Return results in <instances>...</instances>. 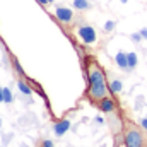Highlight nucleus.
Here are the masks:
<instances>
[{"mask_svg":"<svg viewBox=\"0 0 147 147\" xmlns=\"http://www.w3.org/2000/svg\"><path fill=\"white\" fill-rule=\"evenodd\" d=\"M17 87H19V91H21L24 96H31V94H33V89H31L29 84H28L26 80H22V79L17 80Z\"/></svg>","mask_w":147,"mask_h":147,"instance_id":"9d476101","label":"nucleus"},{"mask_svg":"<svg viewBox=\"0 0 147 147\" xmlns=\"http://www.w3.org/2000/svg\"><path fill=\"white\" fill-rule=\"evenodd\" d=\"M108 86H110V92L111 94H120L121 89H123V82H121L120 79H113Z\"/></svg>","mask_w":147,"mask_h":147,"instance_id":"6e6552de","label":"nucleus"},{"mask_svg":"<svg viewBox=\"0 0 147 147\" xmlns=\"http://www.w3.org/2000/svg\"><path fill=\"white\" fill-rule=\"evenodd\" d=\"M0 127H2V120H0Z\"/></svg>","mask_w":147,"mask_h":147,"instance_id":"5701e85b","label":"nucleus"},{"mask_svg":"<svg viewBox=\"0 0 147 147\" xmlns=\"http://www.w3.org/2000/svg\"><path fill=\"white\" fill-rule=\"evenodd\" d=\"M96 123H101V125H103V123H105V118H103V116H96Z\"/></svg>","mask_w":147,"mask_h":147,"instance_id":"aec40b11","label":"nucleus"},{"mask_svg":"<svg viewBox=\"0 0 147 147\" xmlns=\"http://www.w3.org/2000/svg\"><path fill=\"white\" fill-rule=\"evenodd\" d=\"M77 36H79V39L82 43H86V45H94L98 41V34H96L94 28L89 26V24H80L77 28Z\"/></svg>","mask_w":147,"mask_h":147,"instance_id":"7ed1b4c3","label":"nucleus"},{"mask_svg":"<svg viewBox=\"0 0 147 147\" xmlns=\"http://www.w3.org/2000/svg\"><path fill=\"white\" fill-rule=\"evenodd\" d=\"M69 128H70V120L63 118V120H60V121H57V123H55L53 132H55V135H57V137H63V135L69 132Z\"/></svg>","mask_w":147,"mask_h":147,"instance_id":"423d86ee","label":"nucleus"},{"mask_svg":"<svg viewBox=\"0 0 147 147\" xmlns=\"http://www.w3.org/2000/svg\"><path fill=\"white\" fill-rule=\"evenodd\" d=\"M123 146L125 147H147L146 130L140 125L127 121L123 127Z\"/></svg>","mask_w":147,"mask_h":147,"instance_id":"f03ea898","label":"nucleus"},{"mask_svg":"<svg viewBox=\"0 0 147 147\" xmlns=\"http://www.w3.org/2000/svg\"><path fill=\"white\" fill-rule=\"evenodd\" d=\"M41 147H53V142L46 139V140H43V144H41Z\"/></svg>","mask_w":147,"mask_h":147,"instance_id":"f3484780","label":"nucleus"},{"mask_svg":"<svg viewBox=\"0 0 147 147\" xmlns=\"http://www.w3.org/2000/svg\"><path fill=\"white\" fill-rule=\"evenodd\" d=\"M14 101V98H12V92H10V89L9 87H3V103H12Z\"/></svg>","mask_w":147,"mask_h":147,"instance_id":"f8f14e48","label":"nucleus"},{"mask_svg":"<svg viewBox=\"0 0 147 147\" xmlns=\"http://www.w3.org/2000/svg\"><path fill=\"white\" fill-rule=\"evenodd\" d=\"M91 7H92V5H91L89 0H74V9H75V10L84 12V10H89Z\"/></svg>","mask_w":147,"mask_h":147,"instance_id":"1a4fd4ad","label":"nucleus"},{"mask_svg":"<svg viewBox=\"0 0 147 147\" xmlns=\"http://www.w3.org/2000/svg\"><path fill=\"white\" fill-rule=\"evenodd\" d=\"M139 33H140V36L144 38V39H147V28H142V29H140Z\"/></svg>","mask_w":147,"mask_h":147,"instance_id":"a211bd4d","label":"nucleus"},{"mask_svg":"<svg viewBox=\"0 0 147 147\" xmlns=\"http://www.w3.org/2000/svg\"><path fill=\"white\" fill-rule=\"evenodd\" d=\"M130 39H132V41H134V43H140V41H142V39H144V38L140 36V33H134V34H132V36H130Z\"/></svg>","mask_w":147,"mask_h":147,"instance_id":"4468645a","label":"nucleus"},{"mask_svg":"<svg viewBox=\"0 0 147 147\" xmlns=\"http://www.w3.org/2000/svg\"><path fill=\"white\" fill-rule=\"evenodd\" d=\"M55 16H57V19H58L60 22H63V24H70V22L74 21L72 9L63 7V5H58V7L55 9Z\"/></svg>","mask_w":147,"mask_h":147,"instance_id":"20e7f679","label":"nucleus"},{"mask_svg":"<svg viewBox=\"0 0 147 147\" xmlns=\"http://www.w3.org/2000/svg\"><path fill=\"white\" fill-rule=\"evenodd\" d=\"M115 28H116V22H115V21H106V24H105V31H106V33L115 31Z\"/></svg>","mask_w":147,"mask_h":147,"instance_id":"ddd939ff","label":"nucleus"},{"mask_svg":"<svg viewBox=\"0 0 147 147\" xmlns=\"http://www.w3.org/2000/svg\"><path fill=\"white\" fill-rule=\"evenodd\" d=\"M115 62H116V65H118L121 70H128V53L118 51L116 57H115Z\"/></svg>","mask_w":147,"mask_h":147,"instance_id":"0eeeda50","label":"nucleus"},{"mask_svg":"<svg viewBox=\"0 0 147 147\" xmlns=\"http://www.w3.org/2000/svg\"><path fill=\"white\" fill-rule=\"evenodd\" d=\"M98 106H99V110L103 111V113H106V115H110V113H115V111H116V103H115V99H113L111 96L103 98V99L98 103Z\"/></svg>","mask_w":147,"mask_h":147,"instance_id":"39448f33","label":"nucleus"},{"mask_svg":"<svg viewBox=\"0 0 147 147\" xmlns=\"http://www.w3.org/2000/svg\"><path fill=\"white\" fill-rule=\"evenodd\" d=\"M139 125H140V127H142V128L147 132V118H142V120L139 121Z\"/></svg>","mask_w":147,"mask_h":147,"instance_id":"dca6fc26","label":"nucleus"},{"mask_svg":"<svg viewBox=\"0 0 147 147\" xmlns=\"http://www.w3.org/2000/svg\"><path fill=\"white\" fill-rule=\"evenodd\" d=\"M36 2L39 3V5H43V7H46V5L50 3V0H36Z\"/></svg>","mask_w":147,"mask_h":147,"instance_id":"6ab92c4d","label":"nucleus"},{"mask_svg":"<svg viewBox=\"0 0 147 147\" xmlns=\"http://www.w3.org/2000/svg\"><path fill=\"white\" fill-rule=\"evenodd\" d=\"M3 101V87H0V103Z\"/></svg>","mask_w":147,"mask_h":147,"instance_id":"412c9836","label":"nucleus"},{"mask_svg":"<svg viewBox=\"0 0 147 147\" xmlns=\"http://www.w3.org/2000/svg\"><path fill=\"white\" fill-rule=\"evenodd\" d=\"M120 2H121V3H127V2H128V0H120Z\"/></svg>","mask_w":147,"mask_h":147,"instance_id":"4be33fe9","label":"nucleus"},{"mask_svg":"<svg viewBox=\"0 0 147 147\" xmlns=\"http://www.w3.org/2000/svg\"><path fill=\"white\" fill-rule=\"evenodd\" d=\"M137 63H139V57H137V53L130 51V53H128V70H134V69L137 67Z\"/></svg>","mask_w":147,"mask_h":147,"instance_id":"9b49d317","label":"nucleus"},{"mask_svg":"<svg viewBox=\"0 0 147 147\" xmlns=\"http://www.w3.org/2000/svg\"><path fill=\"white\" fill-rule=\"evenodd\" d=\"M14 69H16V72L19 74V75H24V72H22V69H21V65H19L17 60H14Z\"/></svg>","mask_w":147,"mask_h":147,"instance_id":"2eb2a0df","label":"nucleus"},{"mask_svg":"<svg viewBox=\"0 0 147 147\" xmlns=\"http://www.w3.org/2000/svg\"><path fill=\"white\" fill-rule=\"evenodd\" d=\"M87 80H89L87 94H89V99L91 101L99 103L103 98H106V96L111 94L110 86H108L106 77H105V70L98 63V60L92 58V57L87 58Z\"/></svg>","mask_w":147,"mask_h":147,"instance_id":"f257e3e1","label":"nucleus"}]
</instances>
